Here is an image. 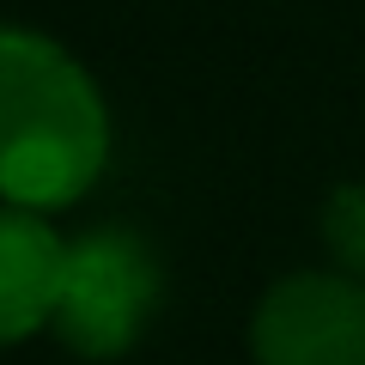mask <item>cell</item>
Masks as SVG:
<instances>
[{
    "mask_svg": "<svg viewBox=\"0 0 365 365\" xmlns=\"http://www.w3.org/2000/svg\"><path fill=\"white\" fill-rule=\"evenodd\" d=\"M110 165V104L55 37L0 25V201L73 207Z\"/></svg>",
    "mask_w": 365,
    "mask_h": 365,
    "instance_id": "1",
    "label": "cell"
},
{
    "mask_svg": "<svg viewBox=\"0 0 365 365\" xmlns=\"http://www.w3.org/2000/svg\"><path fill=\"white\" fill-rule=\"evenodd\" d=\"M158 292H165V274H158L153 250L122 225H98L67 244L61 299H55L49 329L86 359H116L140 341Z\"/></svg>",
    "mask_w": 365,
    "mask_h": 365,
    "instance_id": "2",
    "label": "cell"
},
{
    "mask_svg": "<svg viewBox=\"0 0 365 365\" xmlns=\"http://www.w3.org/2000/svg\"><path fill=\"white\" fill-rule=\"evenodd\" d=\"M256 365H365V280L304 268L262 292L250 317Z\"/></svg>",
    "mask_w": 365,
    "mask_h": 365,
    "instance_id": "3",
    "label": "cell"
},
{
    "mask_svg": "<svg viewBox=\"0 0 365 365\" xmlns=\"http://www.w3.org/2000/svg\"><path fill=\"white\" fill-rule=\"evenodd\" d=\"M61 268L67 237L49 225V213L0 201V347H19L55 323Z\"/></svg>",
    "mask_w": 365,
    "mask_h": 365,
    "instance_id": "4",
    "label": "cell"
},
{
    "mask_svg": "<svg viewBox=\"0 0 365 365\" xmlns=\"http://www.w3.org/2000/svg\"><path fill=\"white\" fill-rule=\"evenodd\" d=\"M323 244H329V256H335L341 274L365 280V182H347V189L329 195V207H323Z\"/></svg>",
    "mask_w": 365,
    "mask_h": 365,
    "instance_id": "5",
    "label": "cell"
}]
</instances>
